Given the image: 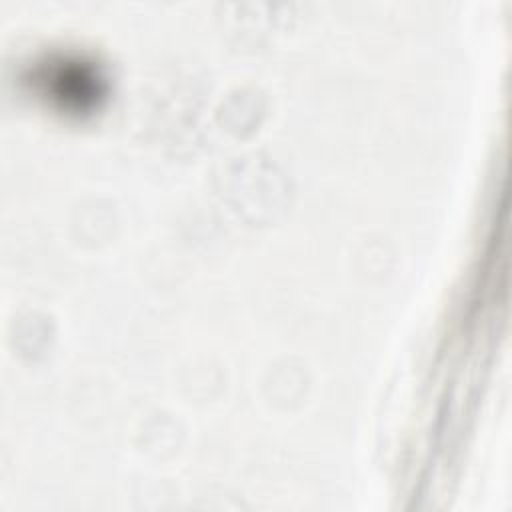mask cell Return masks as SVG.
<instances>
[{
    "label": "cell",
    "instance_id": "1",
    "mask_svg": "<svg viewBox=\"0 0 512 512\" xmlns=\"http://www.w3.org/2000/svg\"><path fill=\"white\" fill-rule=\"evenodd\" d=\"M52 96L66 108L86 110L102 96V78L82 62H60L52 74Z\"/></svg>",
    "mask_w": 512,
    "mask_h": 512
}]
</instances>
